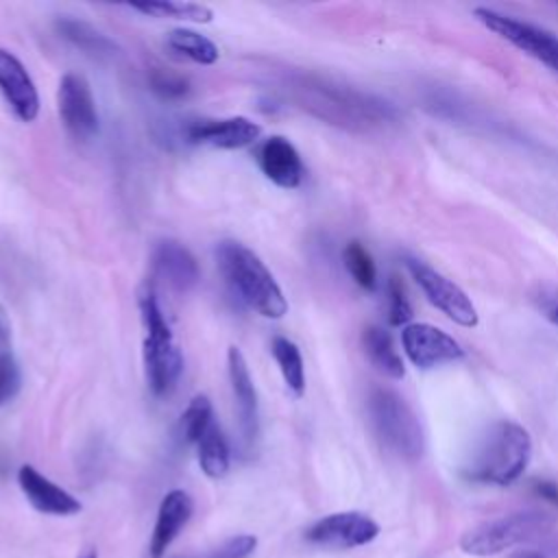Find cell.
Returning a JSON list of instances; mask_svg holds the SVG:
<instances>
[{"label":"cell","instance_id":"cell-4","mask_svg":"<svg viewBox=\"0 0 558 558\" xmlns=\"http://www.w3.org/2000/svg\"><path fill=\"white\" fill-rule=\"evenodd\" d=\"M368 416L379 442L403 460L423 453V427L414 410L395 390L375 388L368 397Z\"/></svg>","mask_w":558,"mask_h":558},{"label":"cell","instance_id":"cell-25","mask_svg":"<svg viewBox=\"0 0 558 558\" xmlns=\"http://www.w3.org/2000/svg\"><path fill=\"white\" fill-rule=\"evenodd\" d=\"M214 423V408L211 401L205 395H196L179 421V434L185 442H198V438L205 434V429Z\"/></svg>","mask_w":558,"mask_h":558},{"label":"cell","instance_id":"cell-3","mask_svg":"<svg viewBox=\"0 0 558 558\" xmlns=\"http://www.w3.org/2000/svg\"><path fill=\"white\" fill-rule=\"evenodd\" d=\"M137 307L146 329L144 338V368L148 388L155 397H166L179 381L183 371V355L172 338L166 314L159 307L155 288L144 283L137 290Z\"/></svg>","mask_w":558,"mask_h":558},{"label":"cell","instance_id":"cell-6","mask_svg":"<svg viewBox=\"0 0 558 558\" xmlns=\"http://www.w3.org/2000/svg\"><path fill=\"white\" fill-rule=\"evenodd\" d=\"M473 15L488 31H493L495 35L510 41L514 48H519L521 52L530 54L532 59L541 61L543 65H547L558 74V35L488 7H477Z\"/></svg>","mask_w":558,"mask_h":558},{"label":"cell","instance_id":"cell-17","mask_svg":"<svg viewBox=\"0 0 558 558\" xmlns=\"http://www.w3.org/2000/svg\"><path fill=\"white\" fill-rule=\"evenodd\" d=\"M192 510H194L192 497L181 488L170 490L161 499L159 510H157V521L153 527V536H150V545H148L150 558L166 556V549L170 547V543L179 536L183 525L190 521Z\"/></svg>","mask_w":558,"mask_h":558},{"label":"cell","instance_id":"cell-32","mask_svg":"<svg viewBox=\"0 0 558 558\" xmlns=\"http://www.w3.org/2000/svg\"><path fill=\"white\" fill-rule=\"evenodd\" d=\"M512 558H543V554H538V551H519Z\"/></svg>","mask_w":558,"mask_h":558},{"label":"cell","instance_id":"cell-22","mask_svg":"<svg viewBox=\"0 0 558 558\" xmlns=\"http://www.w3.org/2000/svg\"><path fill=\"white\" fill-rule=\"evenodd\" d=\"M57 31L61 33V37H65L68 41H72L76 48L102 57V54H113L116 52V44L102 35L100 31L92 28L89 24L81 22V20H72V17H63L57 22Z\"/></svg>","mask_w":558,"mask_h":558},{"label":"cell","instance_id":"cell-27","mask_svg":"<svg viewBox=\"0 0 558 558\" xmlns=\"http://www.w3.org/2000/svg\"><path fill=\"white\" fill-rule=\"evenodd\" d=\"M148 83H150V89L163 100H179L190 94V81L185 76L161 70V68H155L150 72Z\"/></svg>","mask_w":558,"mask_h":558},{"label":"cell","instance_id":"cell-29","mask_svg":"<svg viewBox=\"0 0 558 558\" xmlns=\"http://www.w3.org/2000/svg\"><path fill=\"white\" fill-rule=\"evenodd\" d=\"M257 538L242 534L235 538H229L227 543H222L220 547H216L211 554H207L205 558H248L255 551Z\"/></svg>","mask_w":558,"mask_h":558},{"label":"cell","instance_id":"cell-24","mask_svg":"<svg viewBox=\"0 0 558 558\" xmlns=\"http://www.w3.org/2000/svg\"><path fill=\"white\" fill-rule=\"evenodd\" d=\"M133 11H140L144 15H153V17H172V20H190V22H201L207 24L211 22V9H207L205 4H196V2H135L129 4Z\"/></svg>","mask_w":558,"mask_h":558},{"label":"cell","instance_id":"cell-9","mask_svg":"<svg viewBox=\"0 0 558 558\" xmlns=\"http://www.w3.org/2000/svg\"><path fill=\"white\" fill-rule=\"evenodd\" d=\"M59 116L74 140H89L98 133V111L92 87L81 74H65L59 83Z\"/></svg>","mask_w":558,"mask_h":558},{"label":"cell","instance_id":"cell-19","mask_svg":"<svg viewBox=\"0 0 558 558\" xmlns=\"http://www.w3.org/2000/svg\"><path fill=\"white\" fill-rule=\"evenodd\" d=\"M198 449V464L207 477H222L229 471V445L220 429V425L214 421L205 434L196 442Z\"/></svg>","mask_w":558,"mask_h":558},{"label":"cell","instance_id":"cell-10","mask_svg":"<svg viewBox=\"0 0 558 558\" xmlns=\"http://www.w3.org/2000/svg\"><path fill=\"white\" fill-rule=\"evenodd\" d=\"M379 534V525L364 512H333L316 521L305 538L320 547L333 549H351L375 541Z\"/></svg>","mask_w":558,"mask_h":558},{"label":"cell","instance_id":"cell-16","mask_svg":"<svg viewBox=\"0 0 558 558\" xmlns=\"http://www.w3.org/2000/svg\"><path fill=\"white\" fill-rule=\"evenodd\" d=\"M153 270L170 288L185 292L198 283L196 257L177 240H161L153 248Z\"/></svg>","mask_w":558,"mask_h":558},{"label":"cell","instance_id":"cell-26","mask_svg":"<svg viewBox=\"0 0 558 558\" xmlns=\"http://www.w3.org/2000/svg\"><path fill=\"white\" fill-rule=\"evenodd\" d=\"M342 259H344V266H347L349 275L353 277V281L360 288L375 290V286H377V268H375V262H373L371 253L360 242H355V240L349 242L344 246Z\"/></svg>","mask_w":558,"mask_h":558},{"label":"cell","instance_id":"cell-8","mask_svg":"<svg viewBox=\"0 0 558 558\" xmlns=\"http://www.w3.org/2000/svg\"><path fill=\"white\" fill-rule=\"evenodd\" d=\"M405 355L416 368L429 371L464 357L462 344L429 323H410L401 331Z\"/></svg>","mask_w":558,"mask_h":558},{"label":"cell","instance_id":"cell-28","mask_svg":"<svg viewBox=\"0 0 558 558\" xmlns=\"http://www.w3.org/2000/svg\"><path fill=\"white\" fill-rule=\"evenodd\" d=\"M412 318V305L408 301L405 288L397 275L388 279V320L390 325L399 327Z\"/></svg>","mask_w":558,"mask_h":558},{"label":"cell","instance_id":"cell-12","mask_svg":"<svg viewBox=\"0 0 558 558\" xmlns=\"http://www.w3.org/2000/svg\"><path fill=\"white\" fill-rule=\"evenodd\" d=\"M227 371H229V384L235 399L238 410V425L240 434L246 445H251L257 438L259 432V410H257V392L246 366V360L238 347H229L227 353Z\"/></svg>","mask_w":558,"mask_h":558},{"label":"cell","instance_id":"cell-15","mask_svg":"<svg viewBox=\"0 0 558 558\" xmlns=\"http://www.w3.org/2000/svg\"><path fill=\"white\" fill-rule=\"evenodd\" d=\"M257 166L279 187H296L303 181V161L296 148L281 135L264 140L257 148Z\"/></svg>","mask_w":558,"mask_h":558},{"label":"cell","instance_id":"cell-30","mask_svg":"<svg viewBox=\"0 0 558 558\" xmlns=\"http://www.w3.org/2000/svg\"><path fill=\"white\" fill-rule=\"evenodd\" d=\"M536 488H538V493H541L543 497H547L549 501L558 504V486H556V484H551V482H541Z\"/></svg>","mask_w":558,"mask_h":558},{"label":"cell","instance_id":"cell-18","mask_svg":"<svg viewBox=\"0 0 558 558\" xmlns=\"http://www.w3.org/2000/svg\"><path fill=\"white\" fill-rule=\"evenodd\" d=\"M362 347H364V353L371 360V364L386 377L401 379L405 375L403 360H401L399 351L395 349V342L386 329L375 327V325L366 327L362 333Z\"/></svg>","mask_w":558,"mask_h":558},{"label":"cell","instance_id":"cell-31","mask_svg":"<svg viewBox=\"0 0 558 558\" xmlns=\"http://www.w3.org/2000/svg\"><path fill=\"white\" fill-rule=\"evenodd\" d=\"M545 312H547V316H549L554 323H558V301L545 305Z\"/></svg>","mask_w":558,"mask_h":558},{"label":"cell","instance_id":"cell-33","mask_svg":"<svg viewBox=\"0 0 558 558\" xmlns=\"http://www.w3.org/2000/svg\"><path fill=\"white\" fill-rule=\"evenodd\" d=\"M78 558H98V551L94 549V547H87V549H83L81 551V556Z\"/></svg>","mask_w":558,"mask_h":558},{"label":"cell","instance_id":"cell-2","mask_svg":"<svg viewBox=\"0 0 558 558\" xmlns=\"http://www.w3.org/2000/svg\"><path fill=\"white\" fill-rule=\"evenodd\" d=\"M216 259L227 286L251 310L266 318H281L288 312V301L279 283L248 246L225 240L216 248Z\"/></svg>","mask_w":558,"mask_h":558},{"label":"cell","instance_id":"cell-14","mask_svg":"<svg viewBox=\"0 0 558 558\" xmlns=\"http://www.w3.org/2000/svg\"><path fill=\"white\" fill-rule=\"evenodd\" d=\"M259 124L248 118L233 116L222 120H198L187 129V140L194 144H207L214 148H242L259 137Z\"/></svg>","mask_w":558,"mask_h":558},{"label":"cell","instance_id":"cell-1","mask_svg":"<svg viewBox=\"0 0 558 558\" xmlns=\"http://www.w3.org/2000/svg\"><path fill=\"white\" fill-rule=\"evenodd\" d=\"M532 458V438L527 429L514 421L493 423L464 464L471 482L508 486L517 482Z\"/></svg>","mask_w":558,"mask_h":558},{"label":"cell","instance_id":"cell-13","mask_svg":"<svg viewBox=\"0 0 558 558\" xmlns=\"http://www.w3.org/2000/svg\"><path fill=\"white\" fill-rule=\"evenodd\" d=\"M17 484H20L22 493L26 495L28 504L44 514L70 517L81 510V501L74 495H70L65 488L50 482L46 475H41L31 464L20 466Z\"/></svg>","mask_w":558,"mask_h":558},{"label":"cell","instance_id":"cell-23","mask_svg":"<svg viewBox=\"0 0 558 558\" xmlns=\"http://www.w3.org/2000/svg\"><path fill=\"white\" fill-rule=\"evenodd\" d=\"M168 48L192 59L201 65H211L218 61V46L205 35L190 28H174L168 35Z\"/></svg>","mask_w":558,"mask_h":558},{"label":"cell","instance_id":"cell-7","mask_svg":"<svg viewBox=\"0 0 558 558\" xmlns=\"http://www.w3.org/2000/svg\"><path fill=\"white\" fill-rule=\"evenodd\" d=\"M405 266H408L412 279L416 281V286L427 296V301L434 307H438L447 318H451L453 323H458L462 327L477 325V320H480L477 310L460 286H456L451 279H447L445 275H440L438 270H434L432 266H427L421 259L410 257V259H405Z\"/></svg>","mask_w":558,"mask_h":558},{"label":"cell","instance_id":"cell-21","mask_svg":"<svg viewBox=\"0 0 558 558\" xmlns=\"http://www.w3.org/2000/svg\"><path fill=\"white\" fill-rule=\"evenodd\" d=\"M272 355L283 375L286 386L292 390L294 397H301L305 392V368H303V357L299 347L286 336H275Z\"/></svg>","mask_w":558,"mask_h":558},{"label":"cell","instance_id":"cell-5","mask_svg":"<svg viewBox=\"0 0 558 558\" xmlns=\"http://www.w3.org/2000/svg\"><path fill=\"white\" fill-rule=\"evenodd\" d=\"M554 519L538 510H525V512H512L504 514L499 519L486 521L460 538V547L464 554L471 556H495L501 554L523 541H530L551 527Z\"/></svg>","mask_w":558,"mask_h":558},{"label":"cell","instance_id":"cell-11","mask_svg":"<svg viewBox=\"0 0 558 558\" xmlns=\"http://www.w3.org/2000/svg\"><path fill=\"white\" fill-rule=\"evenodd\" d=\"M0 92L22 122H33L39 113L37 87L24 63L9 50L0 48Z\"/></svg>","mask_w":558,"mask_h":558},{"label":"cell","instance_id":"cell-20","mask_svg":"<svg viewBox=\"0 0 558 558\" xmlns=\"http://www.w3.org/2000/svg\"><path fill=\"white\" fill-rule=\"evenodd\" d=\"M20 384V366L11 347V320L7 310L0 307V405L17 395Z\"/></svg>","mask_w":558,"mask_h":558}]
</instances>
